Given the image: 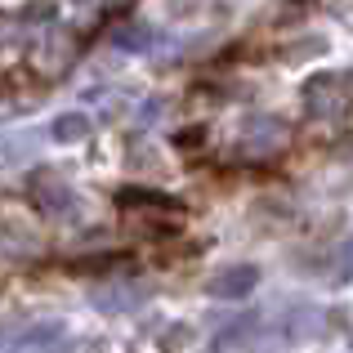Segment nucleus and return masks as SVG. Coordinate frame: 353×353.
Segmentation results:
<instances>
[{"instance_id": "5", "label": "nucleus", "mask_w": 353, "mask_h": 353, "mask_svg": "<svg viewBox=\"0 0 353 353\" xmlns=\"http://www.w3.org/2000/svg\"><path fill=\"white\" fill-rule=\"evenodd\" d=\"M5 349H9V340H0V353H5Z\"/></svg>"}, {"instance_id": "2", "label": "nucleus", "mask_w": 353, "mask_h": 353, "mask_svg": "<svg viewBox=\"0 0 353 353\" xmlns=\"http://www.w3.org/2000/svg\"><path fill=\"white\" fill-rule=\"evenodd\" d=\"M32 197H36V206H41L45 215H72V206H77L72 188H68L63 179H54L50 170H41V174H36V183H32Z\"/></svg>"}, {"instance_id": "4", "label": "nucleus", "mask_w": 353, "mask_h": 353, "mask_svg": "<svg viewBox=\"0 0 353 353\" xmlns=\"http://www.w3.org/2000/svg\"><path fill=\"white\" fill-rule=\"evenodd\" d=\"M117 45H121V50H148V45H152V36H148V27H121V32H117Z\"/></svg>"}, {"instance_id": "3", "label": "nucleus", "mask_w": 353, "mask_h": 353, "mask_svg": "<svg viewBox=\"0 0 353 353\" xmlns=\"http://www.w3.org/2000/svg\"><path fill=\"white\" fill-rule=\"evenodd\" d=\"M54 139H59V143H81V139H90V117L85 112H63L54 121Z\"/></svg>"}, {"instance_id": "1", "label": "nucleus", "mask_w": 353, "mask_h": 353, "mask_svg": "<svg viewBox=\"0 0 353 353\" xmlns=\"http://www.w3.org/2000/svg\"><path fill=\"white\" fill-rule=\"evenodd\" d=\"M255 286H259V268L255 264H228L206 282V291L215 295V300H241V295H250Z\"/></svg>"}]
</instances>
